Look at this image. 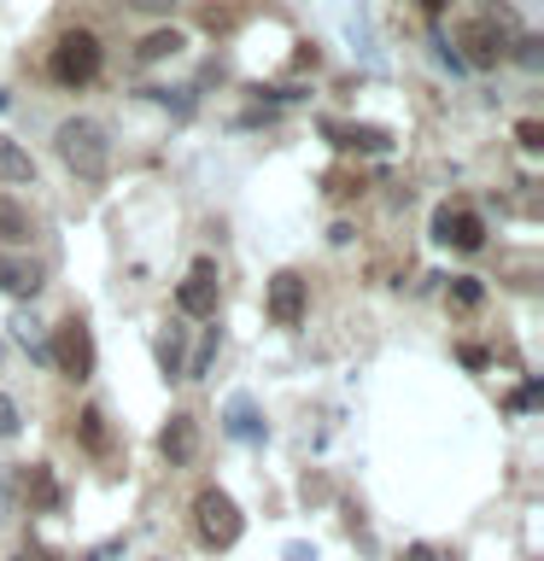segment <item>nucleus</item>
<instances>
[{"mask_svg": "<svg viewBox=\"0 0 544 561\" xmlns=\"http://www.w3.org/2000/svg\"><path fill=\"white\" fill-rule=\"evenodd\" d=\"M24 497H30V508H47V515L65 503V491H59V480H53L47 462H30L24 468Z\"/></svg>", "mask_w": 544, "mask_h": 561, "instance_id": "12", "label": "nucleus"}, {"mask_svg": "<svg viewBox=\"0 0 544 561\" xmlns=\"http://www.w3.org/2000/svg\"><path fill=\"white\" fill-rule=\"evenodd\" d=\"M270 322H281V328L305 322V275L298 270H281L270 280Z\"/></svg>", "mask_w": 544, "mask_h": 561, "instance_id": "8", "label": "nucleus"}, {"mask_svg": "<svg viewBox=\"0 0 544 561\" xmlns=\"http://www.w3.org/2000/svg\"><path fill=\"white\" fill-rule=\"evenodd\" d=\"M463 47H468L463 65H498L503 53H509V47H503V30L491 24V18H474V24L463 30Z\"/></svg>", "mask_w": 544, "mask_h": 561, "instance_id": "10", "label": "nucleus"}, {"mask_svg": "<svg viewBox=\"0 0 544 561\" xmlns=\"http://www.w3.org/2000/svg\"><path fill=\"white\" fill-rule=\"evenodd\" d=\"M30 234H35V228H30V210L0 193V240H7V245H24Z\"/></svg>", "mask_w": 544, "mask_h": 561, "instance_id": "17", "label": "nucleus"}, {"mask_svg": "<svg viewBox=\"0 0 544 561\" xmlns=\"http://www.w3.org/2000/svg\"><path fill=\"white\" fill-rule=\"evenodd\" d=\"M7 105H12V100H7V94H0V112H7Z\"/></svg>", "mask_w": 544, "mask_h": 561, "instance_id": "31", "label": "nucleus"}, {"mask_svg": "<svg viewBox=\"0 0 544 561\" xmlns=\"http://www.w3.org/2000/svg\"><path fill=\"white\" fill-rule=\"evenodd\" d=\"M158 450H165L170 468H188L193 456H200V421H193V415H170L165 433H158Z\"/></svg>", "mask_w": 544, "mask_h": 561, "instance_id": "9", "label": "nucleus"}, {"mask_svg": "<svg viewBox=\"0 0 544 561\" xmlns=\"http://www.w3.org/2000/svg\"><path fill=\"white\" fill-rule=\"evenodd\" d=\"M53 147H59V158L82 182H105V170H112V140H105V129L94 117H65L53 129Z\"/></svg>", "mask_w": 544, "mask_h": 561, "instance_id": "1", "label": "nucleus"}, {"mask_svg": "<svg viewBox=\"0 0 544 561\" xmlns=\"http://www.w3.org/2000/svg\"><path fill=\"white\" fill-rule=\"evenodd\" d=\"M433 240H439V245H456V252H480V245H486V222L474 217V210L439 205V210H433Z\"/></svg>", "mask_w": 544, "mask_h": 561, "instance_id": "6", "label": "nucleus"}, {"mask_svg": "<svg viewBox=\"0 0 544 561\" xmlns=\"http://www.w3.org/2000/svg\"><path fill=\"white\" fill-rule=\"evenodd\" d=\"M100 35L94 30H65L59 42H53V59H47V70H53V82H65V88H88L100 77Z\"/></svg>", "mask_w": 544, "mask_h": 561, "instance_id": "2", "label": "nucleus"}, {"mask_svg": "<svg viewBox=\"0 0 544 561\" xmlns=\"http://www.w3.org/2000/svg\"><path fill=\"white\" fill-rule=\"evenodd\" d=\"M12 561H30V550H24V556H12Z\"/></svg>", "mask_w": 544, "mask_h": 561, "instance_id": "32", "label": "nucleus"}, {"mask_svg": "<svg viewBox=\"0 0 544 561\" xmlns=\"http://www.w3.org/2000/svg\"><path fill=\"white\" fill-rule=\"evenodd\" d=\"M35 287H42V270H35V263H18L12 252H0V293L35 298Z\"/></svg>", "mask_w": 544, "mask_h": 561, "instance_id": "13", "label": "nucleus"}, {"mask_svg": "<svg viewBox=\"0 0 544 561\" xmlns=\"http://www.w3.org/2000/svg\"><path fill=\"white\" fill-rule=\"evenodd\" d=\"M433 47H439V65H445L451 77H463V70H468V65H463V53H456V47L445 42V35H433Z\"/></svg>", "mask_w": 544, "mask_h": 561, "instance_id": "24", "label": "nucleus"}, {"mask_svg": "<svg viewBox=\"0 0 544 561\" xmlns=\"http://www.w3.org/2000/svg\"><path fill=\"white\" fill-rule=\"evenodd\" d=\"M0 182H12V187L35 182V158L18 147V140H0Z\"/></svg>", "mask_w": 544, "mask_h": 561, "instance_id": "15", "label": "nucleus"}, {"mask_svg": "<svg viewBox=\"0 0 544 561\" xmlns=\"http://www.w3.org/2000/svg\"><path fill=\"white\" fill-rule=\"evenodd\" d=\"M515 59H521L526 70H539V65H544V42H539V35H521V42H515Z\"/></svg>", "mask_w": 544, "mask_h": 561, "instance_id": "22", "label": "nucleus"}, {"mask_svg": "<svg viewBox=\"0 0 544 561\" xmlns=\"http://www.w3.org/2000/svg\"><path fill=\"white\" fill-rule=\"evenodd\" d=\"M281 561H316V543H287V556Z\"/></svg>", "mask_w": 544, "mask_h": 561, "instance_id": "29", "label": "nucleus"}, {"mask_svg": "<svg viewBox=\"0 0 544 561\" xmlns=\"http://www.w3.org/2000/svg\"><path fill=\"white\" fill-rule=\"evenodd\" d=\"M193 526H200V538L211 543V550H235L240 533H246L235 497H228V491H217V485H205L200 497H193Z\"/></svg>", "mask_w": 544, "mask_h": 561, "instance_id": "3", "label": "nucleus"}, {"mask_svg": "<svg viewBox=\"0 0 544 561\" xmlns=\"http://www.w3.org/2000/svg\"><path fill=\"white\" fill-rule=\"evenodd\" d=\"M421 12H445V0H421Z\"/></svg>", "mask_w": 544, "mask_h": 561, "instance_id": "30", "label": "nucleus"}, {"mask_svg": "<svg viewBox=\"0 0 544 561\" xmlns=\"http://www.w3.org/2000/svg\"><path fill=\"white\" fill-rule=\"evenodd\" d=\"M147 100H152V105H165V112H175V117H188V112H193L188 88H147Z\"/></svg>", "mask_w": 544, "mask_h": 561, "instance_id": "19", "label": "nucleus"}, {"mask_svg": "<svg viewBox=\"0 0 544 561\" xmlns=\"http://www.w3.org/2000/svg\"><path fill=\"white\" fill-rule=\"evenodd\" d=\"M88 561H123V538H105L100 550H88Z\"/></svg>", "mask_w": 544, "mask_h": 561, "instance_id": "26", "label": "nucleus"}, {"mask_svg": "<svg viewBox=\"0 0 544 561\" xmlns=\"http://www.w3.org/2000/svg\"><path fill=\"white\" fill-rule=\"evenodd\" d=\"M7 328H12V340L24 345L35 363H53V345H47V333H42V322H35L30 310H12V322H7Z\"/></svg>", "mask_w": 544, "mask_h": 561, "instance_id": "14", "label": "nucleus"}, {"mask_svg": "<svg viewBox=\"0 0 544 561\" xmlns=\"http://www.w3.org/2000/svg\"><path fill=\"white\" fill-rule=\"evenodd\" d=\"M18 427H24V415H18V403L0 392V438H18Z\"/></svg>", "mask_w": 544, "mask_h": 561, "instance_id": "23", "label": "nucleus"}, {"mask_svg": "<svg viewBox=\"0 0 544 561\" xmlns=\"http://www.w3.org/2000/svg\"><path fill=\"white\" fill-rule=\"evenodd\" d=\"M480 298H486V287H480V280H474V275H456V280H451V305L474 310V305H480Z\"/></svg>", "mask_w": 544, "mask_h": 561, "instance_id": "21", "label": "nucleus"}, {"mask_svg": "<svg viewBox=\"0 0 544 561\" xmlns=\"http://www.w3.org/2000/svg\"><path fill=\"white\" fill-rule=\"evenodd\" d=\"M515 140H521L526 152H539V147H544V123H533V117H526V123H515Z\"/></svg>", "mask_w": 544, "mask_h": 561, "instance_id": "25", "label": "nucleus"}, {"mask_svg": "<svg viewBox=\"0 0 544 561\" xmlns=\"http://www.w3.org/2000/svg\"><path fill=\"white\" fill-rule=\"evenodd\" d=\"M0 503H7V491H0Z\"/></svg>", "mask_w": 544, "mask_h": 561, "instance_id": "33", "label": "nucleus"}, {"mask_svg": "<svg viewBox=\"0 0 544 561\" xmlns=\"http://www.w3.org/2000/svg\"><path fill=\"white\" fill-rule=\"evenodd\" d=\"M158 363H165V375H170V380L182 375V328H170L165 340H158Z\"/></svg>", "mask_w": 544, "mask_h": 561, "instance_id": "18", "label": "nucleus"}, {"mask_svg": "<svg viewBox=\"0 0 544 561\" xmlns=\"http://www.w3.org/2000/svg\"><path fill=\"white\" fill-rule=\"evenodd\" d=\"M322 135H333V147H351V152H386L393 135L375 129V123H358V129H340V123H322Z\"/></svg>", "mask_w": 544, "mask_h": 561, "instance_id": "11", "label": "nucleus"}, {"mask_svg": "<svg viewBox=\"0 0 544 561\" xmlns=\"http://www.w3.org/2000/svg\"><path fill=\"white\" fill-rule=\"evenodd\" d=\"M533 403H539V380H526L521 392H515V410H533Z\"/></svg>", "mask_w": 544, "mask_h": 561, "instance_id": "28", "label": "nucleus"}, {"mask_svg": "<svg viewBox=\"0 0 544 561\" xmlns=\"http://www.w3.org/2000/svg\"><path fill=\"white\" fill-rule=\"evenodd\" d=\"M135 12H147V18H165V12H175V0H129Z\"/></svg>", "mask_w": 544, "mask_h": 561, "instance_id": "27", "label": "nucleus"}, {"mask_svg": "<svg viewBox=\"0 0 544 561\" xmlns=\"http://www.w3.org/2000/svg\"><path fill=\"white\" fill-rule=\"evenodd\" d=\"M47 345H53V368H59L65 380H88V375H94V333H88V322L70 316Z\"/></svg>", "mask_w": 544, "mask_h": 561, "instance_id": "4", "label": "nucleus"}, {"mask_svg": "<svg viewBox=\"0 0 544 561\" xmlns=\"http://www.w3.org/2000/svg\"><path fill=\"white\" fill-rule=\"evenodd\" d=\"M223 433L240 438V445H263V438H270V427H263V410H258L252 392H228V403H223Z\"/></svg>", "mask_w": 544, "mask_h": 561, "instance_id": "7", "label": "nucleus"}, {"mask_svg": "<svg viewBox=\"0 0 544 561\" xmlns=\"http://www.w3.org/2000/svg\"><path fill=\"white\" fill-rule=\"evenodd\" d=\"M182 47H188V35H182V30H152L147 42L135 47V59H140V65H158V59H175Z\"/></svg>", "mask_w": 544, "mask_h": 561, "instance_id": "16", "label": "nucleus"}, {"mask_svg": "<svg viewBox=\"0 0 544 561\" xmlns=\"http://www.w3.org/2000/svg\"><path fill=\"white\" fill-rule=\"evenodd\" d=\"M77 427H82V445H88V450H105V415H100V410H82Z\"/></svg>", "mask_w": 544, "mask_h": 561, "instance_id": "20", "label": "nucleus"}, {"mask_svg": "<svg viewBox=\"0 0 544 561\" xmlns=\"http://www.w3.org/2000/svg\"><path fill=\"white\" fill-rule=\"evenodd\" d=\"M217 257H200V263H193V270H188V280H182V287H175V310H182V316H217Z\"/></svg>", "mask_w": 544, "mask_h": 561, "instance_id": "5", "label": "nucleus"}]
</instances>
